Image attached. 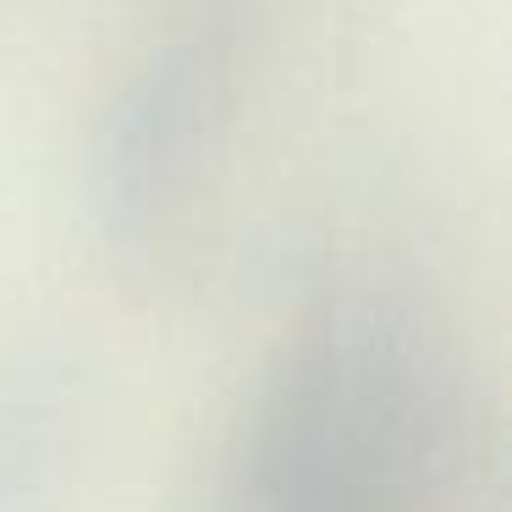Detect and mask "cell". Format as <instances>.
Segmentation results:
<instances>
[{
  "mask_svg": "<svg viewBox=\"0 0 512 512\" xmlns=\"http://www.w3.org/2000/svg\"><path fill=\"white\" fill-rule=\"evenodd\" d=\"M479 441L408 309L336 298L287 353L243 446L237 512H474Z\"/></svg>",
  "mask_w": 512,
  "mask_h": 512,
  "instance_id": "6da1fadb",
  "label": "cell"
}]
</instances>
